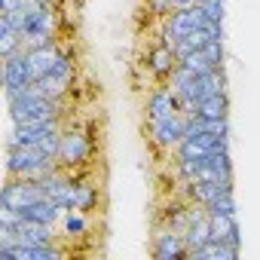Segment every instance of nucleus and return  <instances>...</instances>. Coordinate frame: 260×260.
I'll return each mask as SVG.
<instances>
[{
	"label": "nucleus",
	"mask_w": 260,
	"mask_h": 260,
	"mask_svg": "<svg viewBox=\"0 0 260 260\" xmlns=\"http://www.w3.org/2000/svg\"><path fill=\"white\" fill-rule=\"evenodd\" d=\"M61 226H64V236H86L89 233V217H86V211L68 208L64 217H61Z\"/></svg>",
	"instance_id": "14"
},
{
	"label": "nucleus",
	"mask_w": 260,
	"mask_h": 260,
	"mask_svg": "<svg viewBox=\"0 0 260 260\" xmlns=\"http://www.w3.org/2000/svg\"><path fill=\"white\" fill-rule=\"evenodd\" d=\"M61 205L64 208H77V211H92L95 205H98V190L92 187V184H80V181H74V187L68 190V196L61 199Z\"/></svg>",
	"instance_id": "10"
},
{
	"label": "nucleus",
	"mask_w": 260,
	"mask_h": 260,
	"mask_svg": "<svg viewBox=\"0 0 260 260\" xmlns=\"http://www.w3.org/2000/svg\"><path fill=\"white\" fill-rule=\"evenodd\" d=\"M150 254H153L156 260H184V257H190V248H187V242H184V233H178V230L169 226L166 233L153 236Z\"/></svg>",
	"instance_id": "6"
},
{
	"label": "nucleus",
	"mask_w": 260,
	"mask_h": 260,
	"mask_svg": "<svg viewBox=\"0 0 260 260\" xmlns=\"http://www.w3.org/2000/svg\"><path fill=\"white\" fill-rule=\"evenodd\" d=\"M205 211L208 214H236V196H233V190L230 193H220L217 199H211L205 205Z\"/></svg>",
	"instance_id": "15"
},
{
	"label": "nucleus",
	"mask_w": 260,
	"mask_h": 260,
	"mask_svg": "<svg viewBox=\"0 0 260 260\" xmlns=\"http://www.w3.org/2000/svg\"><path fill=\"white\" fill-rule=\"evenodd\" d=\"M208 226H211V239L242 248V230H239L236 214H208Z\"/></svg>",
	"instance_id": "9"
},
{
	"label": "nucleus",
	"mask_w": 260,
	"mask_h": 260,
	"mask_svg": "<svg viewBox=\"0 0 260 260\" xmlns=\"http://www.w3.org/2000/svg\"><path fill=\"white\" fill-rule=\"evenodd\" d=\"M190 257H196V260H236L239 257V248H233V245H226V242H217V239H208L202 248H196Z\"/></svg>",
	"instance_id": "11"
},
{
	"label": "nucleus",
	"mask_w": 260,
	"mask_h": 260,
	"mask_svg": "<svg viewBox=\"0 0 260 260\" xmlns=\"http://www.w3.org/2000/svg\"><path fill=\"white\" fill-rule=\"evenodd\" d=\"M89 156H92V141L83 135V132H77V128H71V132H64L61 135V150H58V162H61V169H83L86 162H89Z\"/></svg>",
	"instance_id": "2"
},
{
	"label": "nucleus",
	"mask_w": 260,
	"mask_h": 260,
	"mask_svg": "<svg viewBox=\"0 0 260 260\" xmlns=\"http://www.w3.org/2000/svg\"><path fill=\"white\" fill-rule=\"evenodd\" d=\"M202 52H205V58H208L214 68H223V55H226V49H223V40H208Z\"/></svg>",
	"instance_id": "17"
},
{
	"label": "nucleus",
	"mask_w": 260,
	"mask_h": 260,
	"mask_svg": "<svg viewBox=\"0 0 260 260\" xmlns=\"http://www.w3.org/2000/svg\"><path fill=\"white\" fill-rule=\"evenodd\" d=\"M144 68H147V74H150L153 80H159V83H162V80H169V77H172V71L178 68V55H175V49H172V46H166V43L159 40V43L147 52V64H144Z\"/></svg>",
	"instance_id": "7"
},
{
	"label": "nucleus",
	"mask_w": 260,
	"mask_h": 260,
	"mask_svg": "<svg viewBox=\"0 0 260 260\" xmlns=\"http://www.w3.org/2000/svg\"><path fill=\"white\" fill-rule=\"evenodd\" d=\"M58 52H61V46H58L55 40L40 43V46H28V61H31V71H34V80H37V83L52 71V64H55V58H58Z\"/></svg>",
	"instance_id": "8"
},
{
	"label": "nucleus",
	"mask_w": 260,
	"mask_h": 260,
	"mask_svg": "<svg viewBox=\"0 0 260 260\" xmlns=\"http://www.w3.org/2000/svg\"><path fill=\"white\" fill-rule=\"evenodd\" d=\"M181 110V101H178V92L172 86H156L150 95H147V104H144V113H147V122L153 119H166L172 113Z\"/></svg>",
	"instance_id": "5"
},
{
	"label": "nucleus",
	"mask_w": 260,
	"mask_h": 260,
	"mask_svg": "<svg viewBox=\"0 0 260 260\" xmlns=\"http://www.w3.org/2000/svg\"><path fill=\"white\" fill-rule=\"evenodd\" d=\"M150 141L156 144V147H178L181 141H184V128H187V113H172V116H166V119H153L150 125Z\"/></svg>",
	"instance_id": "4"
},
{
	"label": "nucleus",
	"mask_w": 260,
	"mask_h": 260,
	"mask_svg": "<svg viewBox=\"0 0 260 260\" xmlns=\"http://www.w3.org/2000/svg\"><path fill=\"white\" fill-rule=\"evenodd\" d=\"M196 113L205 116V119H223V116H230V98H226V92H223V95H208V98H202V101L196 104Z\"/></svg>",
	"instance_id": "12"
},
{
	"label": "nucleus",
	"mask_w": 260,
	"mask_h": 260,
	"mask_svg": "<svg viewBox=\"0 0 260 260\" xmlns=\"http://www.w3.org/2000/svg\"><path fill=\"white\" fill-rule=\"evenodd\" d=\"M34 80V71H31V61H28V49L4 58V86H7V95H16L22 89H28Z\"/></svg>",
	"instance_id": "3"
},
{
	"label": "nucleus",
	"mask_w": 260,
	"mask_h": 260,
	"mask_svg": "<svg viewBox=\"0 0 260 260\" xmlns=\"http://www.w3.org/2000/svg\"><path fill=\"white\" fill-rule=\"evenodd\" d=\"M199 7H202V13H205L208 25H223V13H226L223 0H202Z\"/></svg>",
	"instance_id": "16"
},
{
	"label": "nucleus",
	"mask_w": 260,
	"mask_h": 260,
	"mask_svg": "<svg viewBox=\"0 0 260 260\" xmlns=\"http://www.w3.org/2000/svg\"><path fill=\"white\" fill-rule=\"evenodd\" d=\"M40 199H46V193L40 181H31V178H7V187L0 193V205L4 208H25Z\"/></svg>",
	"instance_id": "1"
},
{
	"label": "nucleus",
	"mask_w": 260,
	"mask_h": 260,
	"mask_svg": "<svg viewBox=\"0 0 260 260\" xmlns=\"http://www.w3.org/2000/svg\"><path fill=\"white\" fill-rule=\"evenodd\" d=\"M211 239V226H208V214L205 217H199V220H193L187 230H184V242H187V248H190V254L196 251V248H202L205 242Z\"/></svg>",
	"instance_id": "13"
}]
</instances>
